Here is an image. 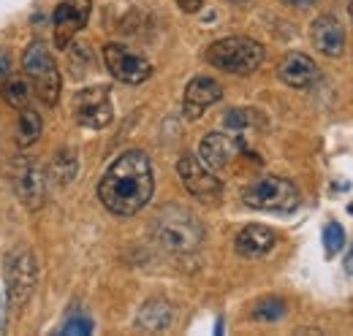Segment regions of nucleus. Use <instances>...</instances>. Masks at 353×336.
Masks as SVG:
<instances>
[{"label": "nucleus", "mask_w": 353, "mask_h": 336, "mask_svg": "<svg viewBox=\"0 0 353 336\" xmlns=\"http://www.w3.org/2000/svg\"><path fill=\"white\" fill-rule=\"evenodd\" d=\"M103 65L117 82L123 84H141L152 76V63L147 57L131 52L128 46H120V43L103 46Z\"/></svg>", "instance_id": "8"}, {"label": "nucleus", "mask_w": 353, "mask_h": 336, "mask_svg": "<svg viewBox=\"0 0 353 336\" xmlns=\"http://www.w3.org/2000/svg\"><path fill=\"white\" fill-rule=\"evenodd\" d=\"M242 204L259 211H294L299 207V190L291 179L264 176L242 190Z\"/></svg>", "instance_id": "5"}, {"label": "nucleus", "mask_w": 353, "mask_h": 336, "mask_svg": "<svg viewBox=\"0 0 353 336\" xmlns=\"http://www.w3.org/2000/svg\"><path fill=\"white\" fill-rule=\"evenodd\" d=\"M6 309H8V298H6L3 285H0V331L6 328Z\"/></svg>", "instance_id": "27"}, {"label": "nucleus", "mask_w": 353, "mask_h": 336, "mask_svg": "<svg viewBox=\"0 0 353 336\" xmlns=\"http://www.w3.org/2000/svg\"><path fill=\"white\" fill-rule=\"evenodd\" d=\"M242 152H248L245 138H242V136H234V133H221V130L207 133V136L201 138V144H199V158H201V163L207 168H212V171L225 168L236 155H242Z\"/></svg>", "instance_id": "11"}, {"label": "nucleus", "mask_w": 353, "mask_h": 336, "mask_svg": "<svg viewBox=\"0 0 353 336\" xmlns=\"http://www.w3.org/2000/svg\"><path fill=\"white\" fill-rule=\"evenodd\" d=\"M343 269H345L348 277H353V242H351V247H348V252H345V263H343Z\"/></svg>", "instance_id": "28"}, {"label": "nucleus", "mask_w": 353, "mask_h": 336, "mask_svg": "<svg viewBox=\"0 0 353 336\" xmlns=\"http://www.w3.org/2000/svg\"><path fill=\"white\" fill-rule=\"evenodd\" d=\"M266 125L264 114L256 112V109H228L223 114V127L225 133H234V136H242L245 133H253V130H261Z\"/></svg>", "instance_id": "19"}, {"label": "nucleus", "mask_w": 353, "mask_h": 336, "mask_svg": "<svg viewBox=\"0 0 353 336\" xmlns=\"http://www.w3.org/2000/svg\"><path fill=\"white\" fill-rule=\"evenodd\" d=\"M152 239L161 250L172 255H190L204 244V225L193 211L166 207L152 220Z\"/></svg>", "instance_id": "2"}, {"label": "nucleus", "mask_w": 353, "mask_h": 336, "mask_svg": "<svg viewBox=\"0 0 353 336\" xmlns=\"http://www.w3.org/2000/svg\"><path fill=\"white\" fill-rule=\"evenodd\" d=\"M0 84H3V87H0V95H3V101H6L11 109H25V106L30 103L33 90H30V84L25 82V79L8 76V79H3Z\"/></svg>", "instance_id": "21"}, {"label": "nucleus", "mask_w": 353, "mask_h": 336, "mask_svg": "<svg viewBox=\"0 0 353 336\" xmlns=\"http://www.w3.org/2000/svg\"><path fill=\"white\" fill-rule=\"evenodd\" d=\"M277 76H280V82L294 87V90H307L318 82L321 71L312 57L302 54V52H288L277 65Z\"/></svg>", "instance_id": "14"}, {"label": "nucleus", "mask_w": 353, "mask_h": 336, "mask_svg": "<svg viewBox=\"0 0 353 336\" xmlns=\"http://www.w3.org/2000/svg\"><path fill=\"white\" fill-rule=\"evenodd\" d=\"M39 285V258L30 247H17L3 263V291L14 309H25Z\"/></svg>", "instance_id": "4"}, {"label": "nucleus", "mask_w": 353, "mask_h": 336, "mask_svg": "<svg viewBox=\"0 0 353 336\" xmlns=\"http://www.w3.org/2000/svg\"><path fill=\"white\" fill-rule=\"evenodd\" d=\"M288 6H296V8H305V6H312L315 0H285Z\"/></svg>", "instance_id": "29"}, {"label": "nucleus", "mask_w": 353, "mask_h": 336, "mask_svg": "<svg viewBox=\"0 0 353 336\" xmlns=\"http://www.w3.org/2000/svg\"><path fill=\"white\" fill-rule=\"evenodd\" d=\"M22 71L33 79V90L41 98L44 106H54L60 101V71L54 65V57L44 41H33L22 54Z\"/></svg>", "instance_id": "6"}, {"label": "nucleus", "mask_w": 353, "mask_h": 336, "mask_svg": "<svg viewBox=\"0 0 353 336\" xmlns=\"http://www.w3.org/2000/svg\"><path fill=\"white\" fill-rule=\"evenodd\" d=\"M323 247H326V258H334L337 252L345 247V231L337 222H329L323 228Z\"/></svg>", "instance_id": "23"}, {"label": "nucleus", "mask_w": 353, "mask_h": 336, "mask_svg": "<svg viewBox=\"0 0 353 336\" xmlns=\"http://www.w3.org/2000/svg\"><path fill=\"white\" fill-rule=\"evenodd\" d=\"M46 182L49 179H46L44 168L33 160H25L14 176V190L28 209H39L46 198Z\"/></svg>", "instance_id": "13"}, {"label": "nucleus", "mask_w": 353, "mask_h": 336, "mask_svg": "<svg viewBox=\"0 0 353 336\" xmlns=\"http://www.w3.org/2000/svg\"><path fill=\"white\" fill-rule=\"evenodd\" d=\"M155 171L152 160L141 149L123 152L98 182V198L106 211L117 217H133L152 201Z\"/></svg>", "instance_id": "1"}, {"label": "nucleus", "mask_w": 353, "mask_h": 336, "mask_svg": "<svg viewBox=\"0 0 353 336\" xmlns=\"http://www.w3.org/2000/svg\"><path fill=\"white\" fill-rule=\"evenodd\" d=\"M223 98V87L212 76H196L185 87V101H182V114L185 120H199L210 106H215Z\"/></svg>", "instance_id": "12"}, {"label": "nucleus", "mask_w": 353, "mask_h": 336, "mask_svg": "<svg viewBox=\"0 0 353 336\" xmlns=\"http://www.w3.org/2000/svg\"><path fill=\"white\" fill-rule=\"evenodd\" d=\"M74 117L82 127L90 130H103L112 125L114 120V109H112V98L106 87H88L79 90L74 98Z\"/></svg>", "instance_id": "9"}, {"label": "nucleus", "mask_w": 353, "mask_h": 336, "mask_svg": "<svg viewBox=\"0 0 353 336\" xmlns=\"http://www.w3.org/2000/svg\"><path fill=\"white\" fill-rule=\"evenodd\" d=\"M172 323H174V309L163 298L144 301L139 315H136V328H141L147 334H163V331L172 328Z\"/></svg>", "instance_id": "16"}, {"label": "nucleus", "mask_w": 353, "mask_h": 336, "mask_svg": "<svg viewBox=\"0 0 353 336\" xmlns=\"http://www.w3.org/2000/svg\"><path fill=\"white\" fill-rule=\"evenodd\" d=\"M92 11L90 0H63L54 14H52V28H54V46L65 49L68 43L79 36V30H85Z\"/></svg>", "instance_id": "10"}, {"label": "nucleus", "mask_w": 353, "mask_h": 336, "mask_svg": "<svg viewBox=\"0 0 353 336\" xmlns=\"http://www.w3.org/2000/svg\"><path fill=\"white\" fill-rule=\"evenodd\" d=\"M77 174H79V155H77V149H71V147L57 149L54 158H52L46 179L52 185H57V187H65V185H71L77 179Z\"/></svg>", "instance_id": "18"}, {"label": "nucleus", "mask_w": 353, "mask_h": 336, "mask_svg": "<svg viewBox=\"0 0 353 336\" xmlns=\"http://www.w3.org/2000/svg\"><path fill=\"white\" fill-rule=\"evenodd\" d=\"M285 312H288L285 301L269 295V298H261V301L253 306V320H259V323H277V320L285 317Z\"/></svg>", "instance_id": "22"}, {"label": "nucleus", "mask_w": 353, "mask_h": 336, "mask_svg": "<svg viewBox=\"0 0 353 336\" xmlns=\"http://www.w3.org/2000/svg\"><path fill=\"white\" fill-rule=\"evenodd\" d=\"M207 63L218 71H225V74H253L261 68L266 52L264 46L256 41V39H248V36H228V39H221V41L210 43L207 46Z\"/></svg>", "instance_id": "3"}, {"label": "nucleus", "mask_w": 353, "mask_h": 336, "mask_svg": "<svg viewBox=\"0 0 353 336\" xmlns=\"http://www.w3.org/2000/svg\"><path fill=\"white\" fill-rule=\"evenodd\" d=\"M92 320H90L88 315H82V312H77V315H71L63 326H60V334H92Z\"/></svg>", "instance_id": "24"}, {"label": "nucleus", "mask_w": 353, "mask_h": 336, "mask_svg": "<svg viewBox=\"0 0 353 336\" xmlns=\"http://www.w3.org/2000/svg\"><path fill=\"white\" fill-rule=\"evenodd\" d=\"M310 39H312V46L326 57H340L345 52V30L340 19H334L332 14H323L310 25Z\"/></svg>", "instance_id": "15"}, {"label": "nucleus", "mask_w": 353, "mask_h": 336, "mask_svg": "<svg viewBox=\"0 0 353 336\" xmlns=\"http://www.w3.org/2000/svg\"><path fill=\"white\" fill-rule=\"evenodd\" d=\"M348 14H351V19H353V0H351V6H348Z\"/></svg>", "instance_id": "30"}, {"label": "nucleus", "mask_w": 353, "mask_h": 336, "mask_svg": "<svg viewBox=\"0 0 353 336\" xmlns=\"http://www.w3.org/2000/svg\"><path fill=\"white\" fill-rule=\"evenodd\" d=\"M8 76H11V60H8V54L0 49V82L8 79Z\"/></svg>", "instance_id": "25"}, {"label": "nucleus", "mask_w": 353, "mask_h": 336, "mask_svg": "<svg viewBox=\"0 0 353 336\" xmlns=\"http://www.w3.org/2000/svg\"><path fill=\"white\" fill-rule=\"evenodd\" d=\"M277 242L274 231L266 228V225H245L236 239H234V247L242 258H264L266 252H272Z\"/></svg>", "instance_id": "17"}, {"label": "nucleus", "mask_w": 353, "mask_h": 336, "mask_svg": "<svg viewBox=\"0 0 353 336\" xmlns=\"http://www.w3.org/2000/svg\"><path fill=\"white\" fill-rule=\"evenodd\" d=\"M41 130H44V123L39 117V112L33 109H19V117H17V147L28 149L33 147L39 138H41Z\"/></svg>", "instance_id": "20"}, {"label": "nucleus", "mask_w": 353, "mask_h": 336, "mask_svg": "<svg viewBox=\"0 0 353 336\" xmlns=\"http://www.w3.org/2000/svg\"><path fill=\"white\" fill-rule=\"evenodd\" d=\"M176 174L185 185V190L201 201V204H218L223 196V182L215 176L212 168H207L201 163L199 155H182L176 160Z\"/></svg>", "instance_id": "7"}, {"label": "nucleus", "mask_w": 353, "mask_h": 336, "mask_svg": "<svg viewBox=\"0 0 353 336\" xmlns=\"http://www.w3.org/2000/svg\"><path fill=\"white\" fill-rule=\"evenodd\" d=\"M201 3H204V0H176V6H179L185 14H196V11L201 8Z\"/></svg>", "instance_id": "26"}]
</instances>
